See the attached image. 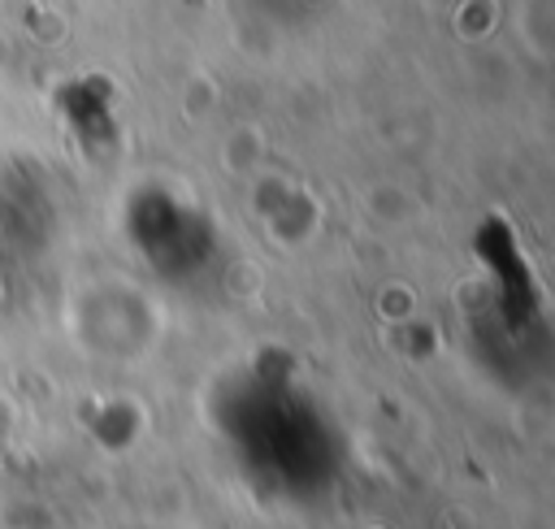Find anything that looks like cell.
<instances>
[{
  "label": "cell",
  "mask_w": 555,
  "mask_h": 529,
  "mask_svg": "<svg viewBox=\"0 0 555 529\" xmlns=\"http://www.w3.org/2000/svg\"><path fill=\"white\" fill-rule=\"evenodd\" d=\"M208 416L238 473L278 503H317L347 464V438L299 364L269 347L212 386Z\"/></svg>",
  "instance_id": "1"
},
{
  "label": "cell",
  "mask_w": 555,
  "mask_h": 529,
  "mask_svg": "<svg viewBox=\"0 0 555 529\" xmlns=\"http://www.w3.org/2000/svg\"><path fill=\"white\" fill-rule=\"evenodd\" d=\"M121 225H126V243L134 247V256L165 286L195 291L225 260V238H221L217 217L173 186H160V182L134 186L126 199Z\"/></svg>",
  "instance_id": "2"
},
{
  "label": "cell",
  "mask_w": 555,
  "mask_h": 529,
  "mask_svg": "<svg viewBox=\"0 0 555 529\" xmlns=\"http://www.w3.org/2000/svg\"><path fill=\"white\" fill-rule=\"evenodd\" d=\"M52 199L35 173L17 169L0 178V269L35 260L52 238Z\"/></svg>",
  "instance_id": "3"
},
{
  "label": "cell",
  "mask_w": 555,
  "mask_h": 529,
  "mask_svg": "<svg viewBox=\"0 0 555 529\" xmlns=\"http://www.w3.org/2000/svg\"><path fill=\"white\" fill-rule=\"evenodd\" d=\"M56 104H61V117H65V126L74 130V139L82 147H100V143L108 147L113 143L117 117H113V91H108V82H100V78L65 82L61 95H56Z\"/></svg>",
  "instance_id": "4"
}]
</instances>
